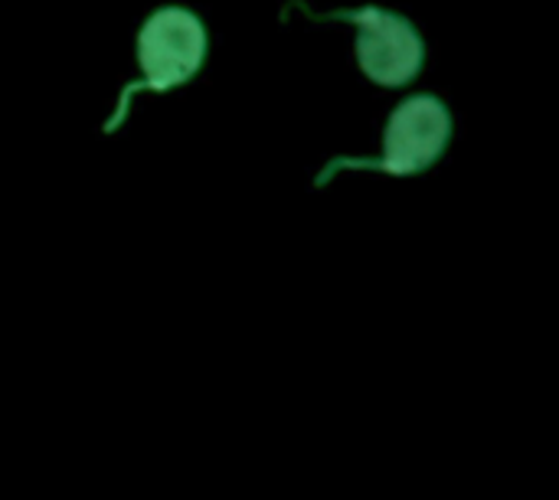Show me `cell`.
I'll list each match as a JSON object with an SVG mask.
<instances>
[{
    "label": "cell",
    "instance_id": "6da1fadb",
    "mask_svg": "<svg viewBox=\"0 0 559 500\" xmlns=\"http://www.w3.org/2000/svg\"><path fill=\"white\" fill-rule=\"evenodd\" d=\"M206 59V29L193 10L183 7H160L154 10L144 26L138 29V66L141 75L128 85L118 98L115 115L105 121V131H118L128 105L138 92H170L187 85Z\"/></svg>",
    "mask_w": 559,
    "mask_h": 500
},
{
    "label": "cell",
    "instance_id": "3957f363",
    "mask_svg": "<svg viewBox=\"0 0 559 500\" xmlns=\"http://www.w3.org/2000/svg\"><path fill=\"white\" fill-rule=\"evenodd\" d=\"M301 13H308L318 23H354L357 26V62L360 72L383 85V88H400L406 82H413L423 69L426 59V43L419 36V29L400 16L390 13L383 7H357V10H331V13H311L305 3H292Z\"/></svg>",
    "mask_w": 559,
    "mask_h": 500
},
{
    "label": "cell",
    "instance_id": "7a4b0ae2",
    "mask_svg": "<svg viewBox=\"0 0 559 500\" xmlns=\"http://www.w3.org/2000/svg\"><path fill=\"white\" fill-rule=\"evenodd\" d=\"M452 138V111L436 95H409L403 98L383 131L380 157H334L321 174L318 187H328L337 170H377L390 177H416L429 170L449 147Z\"/></svg>",
    "mask_w": 559,
    "mask_h": 500
}]
</instances>
